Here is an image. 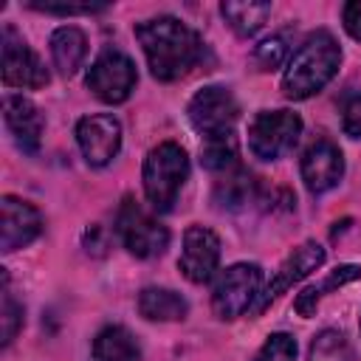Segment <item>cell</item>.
I'll use <instances>...</instances> for the list:
<instances>
[{
  "mask_svg": "<svg viewBox=\"0 0 361 361\" xmlns=\"http://www.w3.org/2000/svg\"><path fill=\"white\" fill-rule=\"evenodd\" d=\"M76 144L90 166H107L121 149V124L110 113H90L76 124Z\"/></svg>",
  "mask_w": 361,
  "mask_h": 361,
  "instance_id": "11",
  "label": "cell"
},
{
  "mask_svg": "<svg viewBox=\"0 0 361 361\" xmlns=\"http://www.w3.org/2000/svg\"><path fill=\"white\" fill-rule=\"evenodd\" d=\"M254 361H296V338L288 333H271Z\"/></svg>",
  "mask_w": 361,
  "mask_h": 361,
  "instance_id": "24",
  "label": "cell"
},
{
  "mask_svg": "<svg viewBox=\"0 0 361 361\" xmlns=\"http://www.w3.org/2000/svg\"><path fill=\"white\" fill-rule=\"evenodd\" d=\"M138 355H141L138 338L121 324H110V327L99 330L93 338L96 361H138Z\"/></svg>",
  "mask_w": 361,
  "mask_h": 361,
  "instance_id": "18",
  "label": "cell"
},
{
  "mask_svg": "<svg viewBox=\"0 0 361 361\" xmlns=\"http://www.w3.org/2000/svg\"><path fill=\"white\" fill-rule=\"evenodd\" d=\"M358 327H361V322H358Z\"/></svg>",
  "mask_w": 361,
  "mask_h": 361,
  "instance_id": "30",
  "label": "cell"
},
{
  "mask_svg": "<svg viewBox=\"0 0 361 361\" xmlns=\"http://www.w3.org/2000/svg\"><path fill=\"white\" fill-rule=\"evenodd\" d=\"M186 113H189L192 127L203 138H214V135L234 133V124L240 118V104H237V99L228 87L209 85V87H203L192 96Z\"/></svg>",
  "mask_w": 361,
  "mask_h": 361,
  "instance_id": "8",
  "label": "cell"
},
{
  "mask_svg": "<svg viewBox=\"0 0 361 361\" xmlns=\"http://www.w3.org/2000/svg\"><path fill=\"white\" fill-rule=\"evenodd\" d=\"M262 293V268L254 262H234L220 271L212 288V310L217 319H240L243 313L254 310Z\"/></svg>",
  "mask_w": 361,
  "mask_h": 361,
  "instance_id": "4",
  "label": "cell"
},
{
  "mask_svg": "<svg viewBox=\"0 0 361 361\" xmlns=\"http://www.w3.org/2000/svg\"><path fill=\"white\" fill-rule=\"evenodd\" d=\"M31 8L45 11V14H96L104 11V6H93V3H31Z\"/></svg>",
  "mask_w": 361,
  "mask_h": 361,
  "instance_id": "28",
  "label": "cell"
},
{
  "mask_svg": "<svg viewBox=\"0 0 361 361\" xmlns=\"http://www.w3.org/2000/svg\"><path fill=\"white\" fill-rule=\"evenodd\" d=\"M0 212H3V220H0V248H3V254L25 248L28 243H34L39 237L42 214L28 200H20L14 195H3Z\"/></svg>",
  "mask_w": 361,
  "mask_h": 361,
  "instance_id": "14",
  "label": "cell"
},
{
  "mask_svg": "<svg viewBox=\"0 0 361 361\" xmlns=\"http://www.w3.org/2000/svg\"><path fill=\"white\" fill-rule=\"evenodd\" d=\"M200 164L209 172H234L240 166V144L237 135H214V138H203L200 144Z\"/></svg>",
  "mask_w": 361,
  "mask_h": 361,
  "instance_id": "21",
  "label": "cell"
},
{
  "mask_svg": "<svg viewBox=\"0 0 361 361\" xmlns=\"http://www.w3.org/2000/svg\"><path fill=\"white\" fill-rule=\"evenodd\" d=\"M87 56V37L76 25H59L51 34V59L62 76H73Z\"/></svg>",
  "mask_w": 361,
  "mask_h": 361,
  "instance_id": "16",
  "label": "cell"
},
{
  "mask_svg": "<svg viewBox=\"0 0 361 361\" xmlns=\"http://www.w3.org/2000/svg\"><path fill=\"white\" fill-rule=\"evenodd\" d=\"M135 39L141 42V51L147 56L149 73L158 82H175L195 71L203 59V39L197 31H192L178 17H152L144 23H135Z\"/></svg>",
  "mask_w": 361,
  "mask_h": 361,
  "instance_id": "1",
  "label": "cell"
},
{
  "mask_svg": "<svg viewBox=\"0 0 361 361\" xmlns=\"http://www.w3.org/2000/svg\"><path fill=\"white\" fill-rule=\"evenodd\" d=\"M307 361H353V350L338 330H322L307 353Z\"/></svg>",
  "mask_w": 361,
  "mask_h": 361,
  "instance_id": "23",
  "label": "cell"
},
{
  "mask_svg": "<svg viewBox=\"0 0 361 361\" xmlns=\"http://www.w3.org/2000/svg\"><path fill=\"white\" fill-rule=\"evenodd\" d=\"M85 82H87L90 93L96 99H102L104 104H121L130 99V93L138 82L135 62L118 48H104L93 59Z\"/></svg>",
  "mask_w": 361,
  "mask_h": 361,
  "instance_id": "7",
  "label": "cell"
},
{
  "mask_svg": "<svg viewBox=\"0 0 361 361\" xmlns=\"http://www.w3.org/2000/svg\"><path fill=\"white\" fill-rule=\"evenodd\" d=\"M0 327H3V344H11L17 330L23 327V305H17V299L8 290V279H6V290H3V310H0Z\"/></svg>",
  "mask_w": 361,
  "mask_h": 361,
  "instance_id": "26",
  "label": "cell"
},
{
  "mask_svg": "<svg viewBox=\"0 0 361 361\" xmlns=\"http://www.w3.org/2000/svg\"><path fill=\"white\" fill-rule=\"evenodd\" d=\"M254 59H257L259 71H276V68L288 59V39H285L282 34L262 39V42L257 45V51H254Z\"/></svg>",
  "mask_w": 361,
  "mask_h": 361,
  "instance_id": "25",
  "label": "cell"
},
{
  "mask_svg": "<svg viewBox=\"0 0 361 361\" xmlns=\"http://www.w3.org/2000/svg\"><path fill=\"white\" fill-rule=\"evenodd\" d=\"M138 313L149 322H180L189 313V302L169 288H144L138 293Z\"/></svg>",
  "mask_w": 361,
  "mask_h": 361,
  "instance_id": "17",
  "label": "cell"
},
{
  "mask_svg": "<svg viewBox=\"0 0 361 361\" xmlns=\"http://www.w3.org/2000/svg\"><path fill=\"white\" fill-rule=\"evenodd\" d=\"M254 200V180L245 169H234V172H226L223 180H217L214 186V203L220 209H228V212H237L243 209L245 203Z\"/></svg>",
  "mask_w": 361,
  "mask_h": 361,
  "instance_id": "22",
  "label": "cell"
},
{
  "mask_svg": "<svg viewBox=\"0 0 361 361\" xmlns=\"http://www.w3.org/2000/svg\"><path fill=\"white\" fill-rule=\"evenodd\" d=\"M302 118L293 110H259L248 124V149L259 161H276L296 147Z\"/></svg>",
  "mask_w": 361,
  "mask_h": 361,
  "instance_id": "5",
  "label": "cell"
},
{
  "mask_svg": "<svg viewBox=\"0 0 361 361\" xmlns=\"http://www.w3.org/2000/svg\"><path fill=\"white\" fill-rule=\"evenodd\" d=\"M189 178V155L175 141H161L144 158V195L155 212H169Z\"/></svg>",
  "mask_w": 361,
  "mask_h": 361,
  "instance_id": "3",
  "label": "cell"
},
{
  "mask_svg": "<svg viewBox=\"0 0 361 361\" xmlns=\"http://www.w3.org/2000/svg\"><path fill=\"white\" fill-rule=\"evenodd\" d=\"M3 85L6 87H45L48 85V71L42 59L28 48V42L17 34L14 25H3Z\"/></svg>",
  "mask_w": 361,
  "mask_h": 361,
  "instance_id": "9",
  "label": "cell"
},
{
  "mask_svg": "<svg viewBox=\"0 0 361 361\" xmlns=\"http://www.w3.org/2000/svg\"><path fill=\"white\" fill-rule=\"evenodd\" d=\"M338 65H341V48L336 37L319 28L307 34L299 42V48L290 54L282 73V93L293 102L310 99L338 73Z\"/></svg>",
  "mask_w": 361,
  "mask_h": 361,
  "instance_id": "2",
  "label": "cell"
},
{
  "mask_svg": "<svg viewBox=\"0 0 361 361\" xmlns=\"http://www.w3.org/2000/svg\"><path fill=\"white\" fill-rule=\"evenodd\" d=\"M324 265V248L316 243V240H307V243H302V245H296L285 259H282V265L274 271V276L268 279V285L262 288V293H259V299H257V305H254V316H259L274 299H279L288 288H293L296 282H302L307 274H313L316 268H322Z\"/></svg>",
  "mask_w": 361,
  "mask_h": 361,
  "instance_id": "10",
  "label": "cell"
},
{
  "mask_svg": "<svg viewBox=\"0 0 361 361\" xmlns=\"http://www.w3.org/2000/svg\"><path fill=\"white\" fill-rule=\"evenodd\" d=\"M220 14H223V20L228 23V28L237 34V37H254L262 25H265V20H268V14H271V3H237V0H226V3H220Z\"/></svg>",
  "mask_w": 361,
  "mask_h": 361,
  "instance_id": "20",
  "label": "cell"
},
{
  "mask_svg": "<svg viewBox=\"0 0 361 361\" xmlns=\"http://www.w3.org/2000/svg\"><path fill=\"white\" fill-rule=\"evenodd\" d=\"M299 169H302V180H305L307 192L324 195L333 186H338V180L344 178V155L330 138H316L302 152Z\"/></svg>",
  "mask_w": 361,
  "mask_h": 361,
  "instance_id": "13",
  "label": "cell"
},
{
  "mask_svg": "<svg viewBox=\"0 0 361 361\" xmlns=\"http://www.w3.org/2000/svg\"><path fill=\"white\" fill-rule=\"evenodd\" d=\"M341 20H344V31H347L353 39H358V42H361V0L347 3V6H344Z\"/></svg>",
  "mask_w": 361,
  "mask_h": 361,
  "instance_id": "29",
  "label": "cell"
},
{
  "mask_svg": "<svg viewBox=\"0 0 361 361\" xmlns=\"http://www.w3.org/2000/svg\"><path fill=\"white\" fill-rule=\"evenodd\" d=\"M116 231H118V240L124 243V248L138 259H152V257L164 254L169 245L166 226H161L158 217H152L133 197H124V203L118 206Z\"/></svg>",
  "mask_w": 361,
  "mask_h": 361,
  "instance_id": "6",
  "label": "cell"
},
{
  "mask_svg": "<svg viewBox=\"0 0 361 361\" xmlns=\"http://www.w3.org/2000/svg\"><path fill=\"white\" fill-rule=\"evenodd\" d=\"M217 265H220V237L206 226H189L183 231V248L178 257L180 274L189 282L203 285L214 276Z\"/></svg>",
  "mask_w": 361,
  "mask_h": 361,
  "instance_id": "12",
  "label": "cell"
},
{
  "mask_svg": "<svg viewBox=\"0 0 361 361\" xmlns=\"http://www.w3.org/2000/svg\"><path fill=\"white\" fill-rule=\"evenodd\" d=\"M353 279H361V268H358V265H338V268L330 271L319 285H307V288L296 296V302H293L296 313L305 316V319H310V316L316 313L322 296H327L330 290H336V288H341V285H347V282H353Z\"/></svg>",
  "mask_w": 361,
  "mask_h": 361,
  "instance_id": "19",
  "label": "cell"
},
{
  "mask_svg": "<svg viewBox=\"0 0 361 361\" xmlns=\"http://www.w3.org/2000/svg\"><path fill=\"white\" fill-rule=\"evenodd\" d=\"M341 127L350 138H361V93H350L341 104Z\"/></svg>",
  "mask_w": 361,
  "mask_h": 361,
  "instance_id": "27",
  "label": "cell"
},
{
  "mask_svg": "<svg viewBox=\"0 0 361 361\" xmlns=\"http://www.w3.org/2000/svg\"><path fill=\"white\" fill-rule=\"evenodd\" d=\"M3 118H6V127L14 138V144L25 155H34L42 144V130H45V118H42L39 107L28 96L6 93L3 96Z\"/></svg>",
  "mask_w": 361,
  "mask_h": 361,
  "instance_id": "15",
  "label": "cell"
}]
</instances>
